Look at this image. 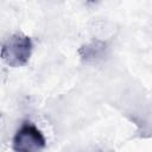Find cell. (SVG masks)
I'll use <instances>...</instances> for the list:
<instances>
[{
    "label": "cell",
    "instance_id": "cell-1",
    "mask_svg": "<svg viewBox=\"0 0 152 152\" xmlns=\"http://www.w3.org/2000/svg\"><path fill=\"white\" fill-rule=\"evenodd\" d=\"M33 50L32 40L28 36L17 32L10 36L0 48L1 59L12 68H19L25 65Z\"/></svg>",
    "mask_w": 152,
    "mask_h": 152
},
{
    "label": "cell",
    "instance_id": "cell-2",
    "mask_svg": "<svg viewBox=\"0 0 152 152\" xmlns=\"http://www.w3.org/2000/svg\"><path fill=\"white\" fill-rule=\"evenodd\" d=\"M46 140L42 131L30 121L24 122L13 138V150L20 152H37L45 147Z\"/></svg>",
    "mask_w": 152,
    "mask_h": 152
}]
</instances>
